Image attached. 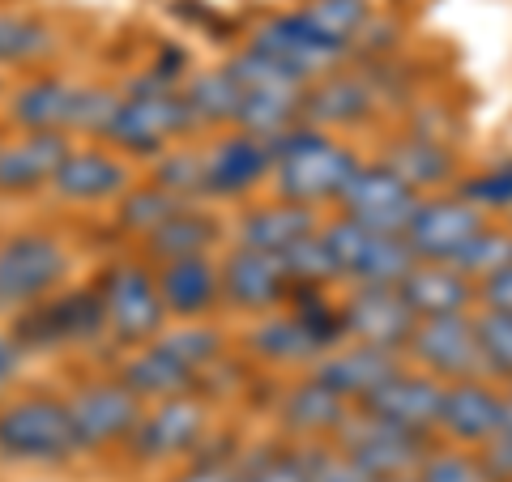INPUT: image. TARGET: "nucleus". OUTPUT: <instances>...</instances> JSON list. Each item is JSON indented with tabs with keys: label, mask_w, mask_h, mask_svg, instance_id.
<instances>
[{
	"label": "nucleus",
	"mask_w": 512,
	"mask_h": 482,
	"mask_svg": "<svg viewBox=\"0 0 512 482\" xmlns=\"http://www.w3.org/2000/svg\"><path fill=\"white\" fill-rule=\"evenodd\" d=\"M231 337L214 320H188V325H167L154 342L124 350V359L116 367V376L133 389L141 401H167L201 389L205 367H214L227 355Z\"/></svg>",
	"instance_id": "1"
},
{
	"label": "nucleus",
	"mask_w": 512,
	"mask_h": 482,
	"mask_svg": "<svg viewBox=\"0 0 512 482\" xmlns=\"http://www.w3.org/2000/svg\"><path fill=\"white\" fill-rule=\"evenodd\" d=\"M363 163L367 158L350 146L346 137H333V133H320L312 124H299L274 141L269 197L308 205V210H320V214H325V205L338 210V201L346 197V188L355 184Z\"/></svg>",
	"instance_id": "2"
},
{
	"label": "nucleus",
	"mask_w": 512,
	"mask_h": 482,
	"mask_svg": "<svg viewBox=\"0 0 512 482\" xmlns=\"http://www.w3.org/2000/svg\"><path fill=\"white\" fill-rule=\"evenodd\" d=\"M120 94H124L120 86L69 82L60 73H39L26 77L22 86H13L5 120L13 124V133H64V137L86 133L99 141Z\"/></svg>",
	"instance_id": "3"
},
{
	"label": "nucleus",
	"mask_w": 512,
	"mask_h": 482,
	"mask_svg": "<svg viewBox=\"0 0 512 482\" xmlns=\"http://www.w3.org/2000/svg\"><path fill=\"white\" fill-rule=\"evenodd\" d=\"M120 103L111 111V120L103 128V146L124 154L128 163H154L158 154H167L171 146H184L192 133H201L197 120L188 111L184 90H163V86H146V82H128L120 86Z\"/></svg>",
	"instance_id": "4"
},
{
	"label": "nucleus",
	"mask_w": 512,
	"mask_h": 482,
	"mask_svg": "<svg viewBox=\"0 0 512 482\" xmlns=\"http://www.w3.org/2000/svg\"><path fill=\"white\" fill-rule=\"evenodd\" d=\"M82 457L69 401L52 393H22L0 401V461L13 465H64Z\"/></svg>",
	"instance_id": "5"
},
{
	"label": "nucleus",
	"mask_w": 512,
	"mask_h": 482,
	"mask_svg": "<svg viewBox=\"0 0 512 482\" xmlns=\"http://www.w3.org/2000/svg\"><path fill=\"white\" fill-rule=\"evenodd\" d=\"M22 355H52V350H86L107 342V316L99 286H60L35 308L18 312L5 325Z\"/></svg>",
	"instance_id": "6"
},
{
	"label": "nucleus",
	"mask_w": 512,
	"mask_h": 482,
	"mask_svg": "<svg viewBox=\"0 0 512 482\" xmlns=\"http://www.w3.org/2000/svg\"><path fill=\"white\" fill-rule=\"evenodd\" d=\"M99 299L107 316V342L137 350L167 329V303L158 295V273L146 256H116L99 269Z\"/></svg>",
	"instance_id": "7"
},
{
	"label": "nucleus",
	"mask_w": 512,
	"mask_h": 482,
	"mask_svg": "<svg viewBox=\"0 0 512 482\" xmlns=\"http://www.w3.org/2000/svg\"><path fill=\"white\" fill-rule=\"evenodd\" d=\"M73 269V252L52 231H13L0 239V320L56 295Z\"/></svg>",
	"instance_id": "8"
},
{
	"label": "nucleus",
	"mask_w": 512,
	"mask_h": 482,
	"mask_svg": "<svg viewBox=\"0 0 512 482\" xmlns=\"http://www.w3.org/2000/svg\"><path fill=\"white\" fill-rule=\"evenodd\" d=\"M320 231H325V244L333 252V261H338L342 291L346 286H402L406 273L419 265L406 235L367 231L342 214H325V227Z\"/></svg>",
	"instance_id": "9"
},
{
	"label": "nucleus",
	"mask_w": 512,
	"mask_h": 482,
	"mask_svg": "<svg viewBox=\"0 0 512 482\" xmlns=\"http://www.w3.org/2000/svg\"><path fill=\"white\" fill-rule=\"evenodd\" d=\"M256 52L274 56L278 64H286L291 73H299L303 82H320V77L338 73L350 64L346 47L333 43L325 30H320L303 9H278V13H265L261 22L248 30V39Z\"/></svg>",
	"instance_id": "10"
},
{
	"label": "nucleus",
	"mask_w": 512,
	"mask_h": 482,
	"mask_svg": "<svg viewBox=\"0 0 512 482\" xmlns=\"http://www.w3.org/2000/svg\"><path fill=\"white\" fill-rule=\"evenodd\" d=\"M333 444H338L350 461H359L376 482H384V478H414L423 470L427 453L440 440L419 436V431H406V427H397L389 419H380V414H372V410H355Z\"/></svg>",
	"instance_id": "11"
},
{
	"label": "nucleus",
	"mask_w": 512,
	"mask_h": 482,
	"mask_svg": "<svg viewBox=\"0 0 512 482\" xmlns=\"http://www.w3.org/2000/svg\"><path fill=\"white\" fill-rule=\"evenodd\" d=\"M205 436H210V401L201 393H184V397L150 401L137 431L128 436L124 453L141 465H163L192 457L205 444Z\"/></svg>",
	"instance_id": "12"
},
{
	"label": "nucleus",
	"mask_w": 512,
	"mask_h": 482,
	"mask_svg": "<svg viewBox=\"0 0 512 482\" xmlns=\"http://www.w3.org/2000/svg\"><path fill=\"white\" fill-rule=\"evenodd\" d=\"M274 175V141L244 128H222L201 146L205 201H248L256 188H269Z\"/></svg>",
	"instance_id": "13"
},
{
	"label": "nucleus",
	"mask_w": 512,
	"mask_h": 482,
	"mask_svg": "<svg viewBox=\"0 0 512 482\" xmlns=\"http://www.w3.org/2000/svg\"><path fill=\"white\" fill-rule=\"evenodd\" d=\"M73 414V427L82 436V453H103V448H124L128 436L137 431L146 401H141L120 376H103V380H86L64 397Z\"/></svg>",
	"instance_id": "14"
},
{
	"label": "nucleus",
	"mask_w": 512,
	"mask_h": 482,
	"mask_svg": "<svg viewBox=\"0 0 512 482\" xmlns=\"http://www.w3.org/2000/svg\"><path fill=\"white\" fill-rule=\"evenodd\" d=\"M406 363L419 367V372H427V376L444 380V384H457V380H491L474 316L419 320V329H414L410 346H406Z\"/></svg>",
	"instance_id": "15"
},
{
	"label": "nucleus",
	"mask_w": 512,
	"mask_h": 482,
	"mask_svg": "<svg viewBox=\"0 0 512 482\" xmlns=\"http://www.w3.org/2000/svg\"><path fill=\"white\" fill-rule=\"evenodd\" d=\"M342 320H346V342L372 346L397 359H406V346L414 329H419V316L406 303L402 286H346Z\"/></svg>",
	"instance_id": "16"
},
{
	"label": "nucleus",
	"mask_w": 512,
	"mask_h": 482,
	"mask_svg": "<svg viewBox=\"0 0 512 482\" xmlns=\"http://www.w3.org/2000/svg\"><path fill=\"white\" fill-rule=\"evenodd\" d=\"M423 205V192H414L402 175L389 171L380 158H367L363 171L355 175V184L346 188V197L338 201V210L350 222H359L367 231H384V235H406Z\"/></svg>",
	"instance_id": "17"
},
{
	"label": "nucleus",
	"mask_w": 512,
	"mask_h": 482,
	"mask_svg": "<svg viewBox=\"0 0 512 482\" xmlns=\"http://www.w3.org/2000/svg\"><path fill=\"white\" fill-rule=\"evenodd\" d=\"M218 278H222V308L252 316V320L286 308V299L295 291L282 256L252 252V248H239V244H227V252H222Z\"/></svg>",
	"instance_id": "18"
},
{
	"label": "nucleus",
	"mask_w": 512,
	"mask_h": 482,
	"mask_svg": "<svg viewBox=\"0 0 512 482\" xmlns=\"http://www.w3.org/2000/svg\"><path fill=\"white\" fill-rule=\"evenodd\" d=\"M508 423V389L495 380H457L444 384L436 440L457 448H483Z\"/></svg>",
	"instance_id": "19"
},
{
	"label": "nucleus",
	"mask_w": 512,
	"mask_h": 482,
	"mask_svg": "<svg viewBox=\"0 0 512 482\" xmlns=\"http://www.w3.org/2000/svg\"><path fill=\"white\" fill-rule=\"evenodd\" d=\"M487 214L470 205L457 192H440V197H423L419 214L406 227V244L419 261H436V265H453L461 248L487 227Z\"/></svg>",
	"instance_id": "20"
},
{
	"label": "nucleus",
	"mask_w": 512,
	"mask_h": 482,
	"mask_svg": "<svg viewBox=\"0 0 512 482\" xmlns=\"http://www.w3.org/2000/svg\"><path fill=\"white\" fill-rule=\"evenodd\" d=\"M380 111H384V103L363 69H355V73L338 69L303 90V124L320 128V133H333V137L359 133Z\"/></svg>",
	"instance_id": "21"
},
{
	"label": "nucleus",
	"mask_w": 512,
	"mask_h": 482,
	"mask_svg": "<svg viewBox=\"0 0 512 482\" xmlns=\"http://www.w3.org/2000/svg\"><path fill=\"white\" fill-rule=\"evenodd\" d=\"M133 184V163L103 141H90V146H73L64 154L52 180V197H60L64 205H116Z\"/></svg>",
	"instance_id": "22"
},
{
	"label": "nucleus",
	"mask_w": 512,
	"mask_h": 482,
	"mask_svg": "<svg viewBox=\"0 0 512 482\" xmlns=\"http://www.w3.org/2000/svg\"><path fill=\"white\" fill-rule=\"evenodd\" d=\"M355 414L350 401H342L338 393H329L320 380H312L303 372L295 384H286L274 401V427L282 440L291 444H329L338 440V431L346 427V419Z\"/></svg>",
	"instance_id": "23"
},
{
	"label": "nucleus",
	"mask_w": 512,
	"mask_h": 482,
	"mask_svg": "<svg viewBox=\"0 0 512 482\" xmlns=\"http://www.w3.org/2000/svg\"><path fill=\"white\" fill-rule=\"evenodd\" d=\"M380 158L389 171H397L402 180L423 192V197H440V192H453L466 175V163H461V150L448 146V141L436 137H419V133H393L384 146L372 154Z\"/></svg>",
	"instance_id": "24"
},
{
	"label": "nucleus",
	"mask_w": 512,
	"mask_h": 482,
	"mask_svg": "<svg viewBox=\"0 0 512 482\" xmlns=\"http://www.w3.org/2000/svg\"><path fill=\"white\" fill-rule=\"evenodd\" d=\"M320 227H325V214L308 210V205H295L282 197L248 201L231 222V244L252 248V252H269V256H286Z\"/></svg>",
	"instance_id": "25"
},
{
	"label": "nucleus",
	"mask_w": 512,
	"mask_h": 482,
	"mask_svg": "<svg viewBox=\"0 0 512 482\" xmlns=\"http://www.w3.org/2000/svg\"><path fill=\"white\" fill-rule=\"evenodd\" d=\"M239 355L248 363L269 367V372H312L316 359L325 355V346L316 342L291 308H278V312L256 316L239 333Z\"/></svg>",
	"instance_id": "26"
},
{
	"label": "nucleus",
	"mask_w": 512,
	"mask_h": 482,
	"mask_svg": "<svg viewBox=\"0 0 512 482\" xmlns=\"http://www.w3.org/2000/svg\"><path fill=\"white\" fill-rule=\"evenodd\" d=\"M440 401H444V380H436V376L419 372V367L402 363L372 397L363 401L359 410H372V414H380V419H389L397 427L419 431V436H436Z\"/></svg>",
	"instance_id": "27"
},
{
	"label": "nucleus",
	"mask_w": 512,
	"mask_h": 482,
	"mask_svg": "<svg viewBox=\"0 0 512 482\" xmlns=\"http://www.w3.org/2000/svg\"><path fill=\"white\" fill-rule=\"evenodd\" d=\"M73 137L64 133H13L0 141V197H30L52 188Z\"/></svg>",
	"instance_id": "28"
},
{
	"label": "nucleus",
	"mask_w": 512,
	"mask_h": 482,
	"mask_svg": "<svg viewBox=\"0 0 512 482\" xmlns=\"http://www.w3.org/2000/svg\"><path fill=\"white\" fill-rule=\"evenodd\" d=\"M406 359L397 355H384V350H372V346H359V342H342L333 346L329 355H320L316 367H312V380H320L329 393H338L342 401H350V406H363L367 397H372L384 380H389L397 367H402Z\"/></svg>",
	"instance_id": "29"
},
{
	"label": "nucleus",
	"mask_w": 512,
	"mask_h": 482,
	"mask_svg": "<svg viewBox=\"0 0 512 482\" xmlns=\"http://www.w3.org/2000/svg\"><path fill=\"white\" fill-rule=\"evenodd\" d=\"M158 295L167 303V316L188 325V320H210L222 308V278L214 256H184V261L154 265Z\"/></svg>",
	"instance_id": "30"
},
{
	"label": "nucleus",
	"mask_w": 512,
	"mask_h": 482,
	"mask_svg": "<svg viewBox=\"0 0 512 482\" xmlns=\"http://www.w3.org/2000/svg\"><path fill=\"white\" fill-rule=\"evenodd\" d=\"M222 239H231V227L214 210H205V201H188L184 210H175L163 227L141 239V256L150 265L184 261V256H214Z\"/></svg>",
	"instance_id": "31"
},
{
	"label": "nucleus",
	"mask_w": 512,
	"mask_h": 482,
	"mask_svg": "<svg viewBox=\"0 0 512 482\" xmlns=\"http://www.w3.org/2000/svg\"><path fill=\"white\" fill-rule=\"evenodd\" d=\"M402 295L414 308L419 320H440V316H474L478 312V282L466 278L453 265H436V261H419L406 282Z\"/></svg>",
	"instance_id": "32"
},
{
	"label": "nucleus",
	"mask_w": 512,
	"mask_h": 482,
	"mask_svg": "<svg viewBox=\"0 0 512 482\" xmlns=\"http://www.w3.org/2000/svg\"><path fill=\"white\" fill-rule=\"evenodd\" d=\"M60 52V30L30 9H0V69H35Z\"/></svg>",
	"instance_id": "33"
},
{
	"label": "nucleus",
	"mask_w": 512,
	"mask_h": 482,
	"mask_svg": "<svg viewBox=\"0 0 512 482\" xmlns=\"http://www.w3.org/2000/svg\"><path fill=\"white\" fill-rule=\"evenodd\" d=\"M184 99L197 128H235L239 103H244V86L235 82V73L227 64L218 69H201L184 82Z\"/></svg>",
	"instance_id": "34"
},
{
	"label": "nucleus",
	"mask_w": 512,
	"mask_h": 482,
	"mask_svg": "<svg viewBox=\"0 0 512 482\" xmlns=\"http://www.w3.org/2000/svg\"><path fill=\"white\" fill-rule=\"evenodd\" d=\"M239 478L244 482H312L308 453L291 440H265L239 453Z\"/></svg>",
	"instance_id": "35"
},
{
	"label": "nucleus",
	"mask_w": 512,
	"mask_h": 482,
	"mask_svg": "<svg viewBox=\"0 0 512 482\" xmlns=\"http://www.w3.org/2000/svg\"><path fill=\"white\" fill-rule=\"evenodd\" d=\"M457 197H466L495 222H512V154L491 158L483 167H470L453 188Z\"/></svg>",
	"instance_id": "36"
},
{
	"label": "nucleus",
	"mask_w": 512,
	"mask_h": 482,
	"mask_svg": "<svg viewBox=\"0 0 512 482\" xmlns=\"http://www.w3.org/2000/svg\"><path fill=\"white\" fill-rule=\"evenodd\" d=\"M188 201L180 197H171L167 188H158L154 180H141L124 192V197L116 201V227L128 231V235H137V239H146L150 231H158L163 222L175 214V210H184Z\"/></svg>",
	"instance_id": "37"
},
{
	"label": "nucleus",
	"mask_w": 512,
	"mask_h": 482,
	"mask_svg": "<svg viewBox=\"0 0 512 482\" xmlns=\"http://www.w3.org/2000/svg\"><path fill=\"white\" fill-rule=\"evenodd\" d=\"M299 9L308 13V18L325 30L333 43L346 47L350 60H355L359 39L367 35V26H372V18H376L372 0H303Z\"/></svg>",
	"instance_id": "38"
},
{
	"label": "nucleus",
	"mask_w": 512,
	"mask_h": 482,
	"mask_svg": "<svg viewBox=\"0 0 512 482\" xmlns=\"http://www.w3.org/2000/svg\"><path fill=\"white\" fill-rule=\"evenodd\" d=\"M508 265H512V222H495V218L470 239L466 248H461V256L453 261V269H461L474 282H487L491 273H500Z\"/></svg>",
	"instance_id": "39"
},
{
	"label": "nucleus",
	"mask_w": 512,
	"mask_h": 482,
	"mask_svg": "<svg viewBox=\"0 0 512 482\" xmlns=\"http://www.w3.org/2000/svg\"><path fill=\"white\" fill-rule=\"evenodd\" d=\"M158 188H167L180 201H205V180H201V146H171L150 163V175Z\"/></svg>",
	"instance_id": "40"
},
{
	"label": "nucleus",
	"mask_w": 512,
	"mask_h": 482,
	"mask_svg": "<svg viewBox=\"0 0 512 482\" xmlns=\"http://www.w3.org/2000/svg\"><path fill=\"white\" fill-rule=\"evenodd\" d=\"M286 273H291L295 286H325V291H342V273H338V261L325 244V231L308 235L303 244H295L291 252L282 256Z\"/></svg>",
	"instance_id": "41"
},
{
	"label": "nucleus",
	"mask_w": 512,
	"mask_h": 482,
	"mask_svg": "<svg viewBox=\"0 0 512 482\" xmlns=\"http://www.w3.org/2000/svg\"><path fill=\"white\" fill-rule=\"evenodd\" d=\"M414 478L419 482H495L483 457H478V448H457V444H436Z\"/></svg>",
	"instance_id": "42"
},
{
	"label": "nucleus",
	"mask_w": 512,
	"mask_h": 482,
	"mask_svg": "<svg viewBox=\"0 0 512 482\" xmlns=\"http://www.w3.org/2000/svg\"><path fill=\"white\" fill-rule=\"evenodd\" d=\"M474 325H478V342H483L487 376L495 384H504V389H512V316L474 312Z\"/></svg>",
	"instance_id": "43"
},
{
	"label": "nucleus",
	"mask_w": 512,
	"mask_h": 482,
	"mask_svg": "<svg viewBox=\"0 0 512 482\" xmlns=\"http://www.w3.org/2000/svg\"><path fill=\"white\" fill-rule=\"evenodd\" d=\"M308 453V474L312 482H376L359 461H350L338 444H303Z\"/></svg>",
	"instance_id": "44"
},
{
	"label": "nucleus",
	"mask_w": 512,
	"mask_h": 482,
	"mask_svg": "<svg viewBox=\"0 0 512 482\" xmlns=\"http://www.w3.org/2000/svg\"><path fill=\"white\" fill-rule=\"evenodd\" d=\"M171 482H244L239 478V453H205L201 448Z\"/></svg>",
	"instance_id": "45"
},
{
	"label": "nucleus",
	"mask_w": 512,
	"mask_h": 482,
	"mask_svg": "<svg viewBox=\"0 0 512 482\" xmlns=\"http://www.w3.org/2000/svg\"><path fill=\"white\" fill-rule=\"evenodd\" d=\"M478 312H504L512 316V265L491 273L487 282H478Z\"/></svg>",
	"instance_id": "46"
},
{
	"label": "nucleus",
	"mask_w": 512,
	"mask_h": 482,
	"mask_svg": "<svg viewBox=\"0 0 512 482\" xmlns=\"http://www.w3.org/2000/svg\"><path fill=\"white\" fill-rule=\"evenodd\" d=\"M18 372H22V350H18V342H13L9 329H0V393L18 380Z\"/></svg>",
	"instance_id": "47"
},
{
	"label": "nucleus",
	"mask_w": 512,
	"mask_h": 482,
	"mask_svg": "<svg viewBox=\"0 0 512 482\" xmlns=\"http://www.w3.org/2000/svg\"><path fill=\"white\" fill-rule=\"evenodd\" d=\"M508 431H512V389H508V423H504Z\"/></svg>",
	"instance_id": "48"
},
{
	"label": "nucleus",
	"mask_w": 512,
	"mask_h": 482,
	"mask_svg": "<svg viewBox=\"0 0 512 482\" xmlns=\"http://www.w3.org/2000/svg\"><path fill=\"white\" fill-rule=\"evenodd\" d=\"M384 482H419V478H384Z\"/></svg>",
	"instance_id": "49"
}]
</instances>
